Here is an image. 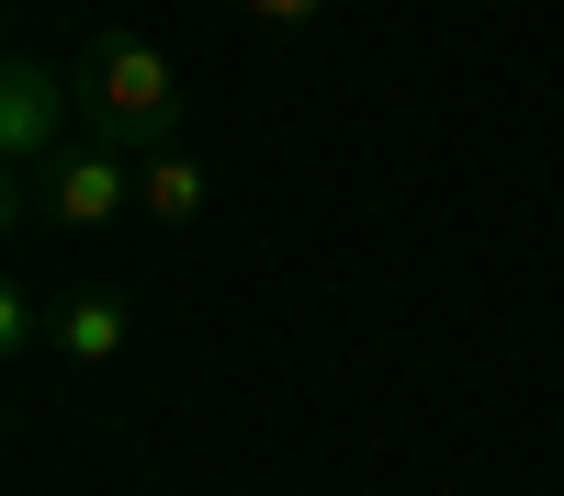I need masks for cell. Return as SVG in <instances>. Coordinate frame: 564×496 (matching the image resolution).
I'll return each mask as SVG.
<instances>
[{"label": "cell", "instance_id": "7a4b0ae2", "mask_svg": "<svg viewBox=\"0 0 564 496\" xmlns=\"http://www.w3.org/2000/svg\"><path fill=\"white\" fill-rule=\"evenodd\" d=\"M135 203V147H113V135H68L45 169H12V214H45V225H68V238H90V225H113Z\"/></svg>", "mask_w": 564, "mask_h": 496}, {"label": "cell", "instance_id": "8992f818", "mask_svg": "<svg viewBox=\"0 0 564 496\" xmlns=\"http://www.w3.org/2000/svg\"><path fill=\"white\" fill-rule=\"evenodd\" d=\"M0 350H12V361H34V350H45V305H34L23 283L0 294Z\"/></svg>", "mask_w": 564, "mask_h": 496}, {"label": "cell", "instance_id": "6da1fadb", "mask_svg": "<svg viewBox=\"0 0 564 496\" xmlns=\"http://www.w3.org/2000/svg\"><path fill=\"white\" fill-rule=\"evenodd\" d=\"M79 124L113 135V147H181V68L148 34H90L79 45Z\"/></svg>", "mask_w": 564, "mask_h": 496}, {"label": "cell", "instance_id": "52a82bcc", "mask_svg": "<svg viewBox=\"0 0 564 496\" xmlns=\"http://www.w3.org/2000/svg\"><path fill=\"white\" fill-rule=\"evenodd\" d=\"M249 12H282V23H305V12H316V0H249Z\"/></svg>", "mask_w": 564, "mask_h": 496}, {"label": "cell", "instance_id": "5b68a950", "mask_svg": "<svg viewBox=\"0 0 564 496\" xmlns=\"http://www.w3.org/2000/svg\"><path fill=\"white\" fill-rule=\"evenodd\" d=\"M135 203H148L159 225H204V203H215V169H204L193 147H148V158H135Z\"/></svg>", "mask_w": 564, "mask_h": 496}, {"label": "cell", "instance_id": "3957f363", "mask_svg": "<svg viewBox=\"0 0 564 496\" xmlns=\"http://www.w3.org/2000/svg\"><path fill=\"white\" fill-rule=\"evenodd\" d=\"M68 135H79V79L57 57H34V45H12V57H0V158L45 169Z\"/></svg>", "mask_w": 564, "mask_h": 496}, {"label": "cell", "instance_id": "277c9868", "mask_svg": "<svg viewBox=\"0 0 564 496\" xmlns=\"http://www.w3.org/2000/svg\"><path fill=\"white\" fill-rule=\"evenodd\" d=\"M45 350H57L68 373H113V361L135 350L124 294H57V305H45Z\"/></svg>", "mask_w": 564, "mask_h": 496}]
</instances>
